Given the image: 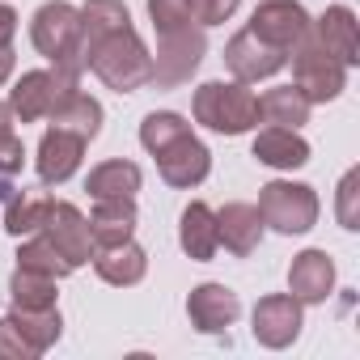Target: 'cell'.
Here are the masks:
<instances>
[{
  "mask_svg": "<svg viewBox=\"0 0 360 360\" xmlns=\"http://www.w3.org/2000/svg\"><path fill=\"white\" fill-rule=\"evenodd\" d=\"M81 56L110 89L131 94L153 81V56L131 30V13L123 0H89L81 9Z\"/></svg>",
  "mask_w": 360,
  "mask_h": 360,
  "instance_id": "1",
  "label": "cell"
},
{
  "mask_svg": "<svg viewBox=\"0 0 360 360\" xmlns=\"http://www.w3.org/2000/svg\"><path fill=\"white\" fill-rule=\"evenodd\" d=\"M140 144L157 157V169H161V178L169 187H200L208 178L212 157L195 140V131H191V123L183 115H169V110L148 115L140 123Z\"/></svg>",
  "mask_w": 360,
  "mask_h": 360,
  "instance_id": "2",
  "label": "cell"
},
{
  "mask_svg": "<svg viewBox=\"0 0 360 360\" xmlns=\"http://www.w3.org/2000/svg\"><path fill=\"white\" fill-rule=\"evenodd\" d=\"M30 39L39 47V56H47L56 68L81 77V68H85V56H81V9H72L68 0H51V5H43L34 13Z\"/></svg>",
  "mask_w": 360,
  "mask_h": 360,
  "instance_id": "3",
  "label": "cell"
},
{
  "mask_svg": "<svg viewBox=\"0 0 360 360\" xmlns=\"http://www.w3.org/2000/svg\"><path fill=\"white\" fill-rule=\"evenodd\" d=\"M195 119L221 136H242L259 123V98L242 81H208L195 89Z\"/></svg>",
  "mask_w": 360,
  "mask_h": 360,
  "instance_id": "4",
  "label": "cell"
},
{
  "mask_svg": "<svg viewBox=\"0 0 360 360\" xmlns=\"http://www.w3.org/2000/svg\"><path fill=\"white\" fill-rule=\"evenodd\" d=\"M77 94V72H64V68H51V72H26L9 98V110L13 119L22 123H39V119H51L68 98Z\"/></svg>",
  "mask_w": 360,
  "mask_h": 360,
  "instance_id": "5",
  "label": "cell"
},
{
  "mask_svg": "<svg viewBox=\"0 0 360 360\" xmlns=\"http://www.w3.org/2000/svg\"><path fill=\"white\" fill-rule=\"evenodd\" d=\"M292 81H297V89H301L309 102H330V98L343 94L347 68H343L314 34H305V39L292 47Z\"/></svg>",
  "mask_w": 360,
  "mask_h": 360,
  "instance_id": "6",
  "label": "cell"
},
{
  "mask_svg": "<svg viewBox=\"0 0 360 360\" xmlns=\"http://www.w3.org/2000/svg\"><path fill=\"white\" fill-rule=\"evenodd\" d=\"M259 217L276 233H305L318 221V195L305 183H267L259 195Z\"/></svg>",
  "mask_w": 360,
  "mask_h": 360,
  "instance_id": "7",
  "label": "cell"
},
{
  "mask_svg": "<svg viewBox=\"0 0 360 360\" xmlns=\"http://www.w3.org/2000/svg\"><path fill=\"white\" fill-rule=\"evenodd\" d=\"M200 60H204V34L195 26L178 30V34H161L157 60H153V81L161 89H174V85L191 81V72L200 68Z\"/></svg>",
  "mask_w": 360,
  "mask_h": 360,
  "instance_id": "8",
  "label": "cell"
},
{
  "mask_svg": "<svg viewBox=\"0 0 360 360\" xmlns=\"http://www.w3.org/2000/svg\"><path fill=\"white\" fill-rule=\"evenodd\" d=\"M250 34L280 47V51H292L309 34V13L297 5V0H267V5H259L255 18H250Z\"/></svg>",
  "mask_w": 360,
  "mask_h": 360,
  "instance_id": "9",
  "label": "cell"
},
{
  "mask_svg": "<svg viewBox=\"0 0 360 360\" xmlns=\"http://www.w3.org/2000/svg\"><path fill=\"white\" fill-rule=\"evenodd\" d=\"M39 233H47V238H51V246H56L72 267H81V263H89V259H94V233H89V221H85L72 204L51 200Z\"/></svg>",
  "mask_w": 360,
  "mask_h": 360,
  "instance_id": "10",
  "label": "cell"
},
{
  "mask_svg": "<svg viewBox=\"0 0 360 360\" xmlns=\"http://www.w3.org/2000/svg\"><path fill=\"white\" fill-rule=\"evenodd\" d=\"M85 136H77V131H68V127H47V136H43V144H39V178L47 187H60V183H68V178L77 174V165H81V153H85Z\"/></svg>",
  "mask_w": 360,
  "mask_h": 360,
  "instance_id": "11",
  "label": "cell"
},
{
  "mask_svg": "<svg viewBox=\"0 0 360 360\" xmlns=\"http://www.w3.org/2000/svg\"><path fill=\"white\" fill-rule=\"evenodd\" d=\"M301 335V301L292 292L263 297L255 305V339L263 347H288Z\"/></svg>",
  "mask_w": 360,
  "mask_h": 360,
  "instance_id": "12",
  "label": "cell"
},
{
  "mask_svg": "<svg viewBox=\"0 0 360 360\" xmlns=\"http://www.w3.org/2000/svg\"><path fill=\"white\" fill-rule=\"evenodd\" d=\"M225 64H229V72L246 85V81H263V77L280 72V68H284V51L271 47V43H263V39H255L250 30H242V34L229 39Z\"/></svg>",
  "mask_w": 360,
  "mask_h": 360,
  "instance_id": "13",
  "label": "cell"
},
{
  "mask_svg": "<svg viewBox=\"0 0 360 360\" xmlns=\"http://www.w3.org/2000/svg\"><path fill=\"white\" fill-rule=\"evenodd\" d=\"M187 314H191V322H195L204 335H221V330H229V326L238 322L242 301H238V292L225 288V284H200V288L191 292V301H187Z\"/></svg>",
  "mask_w": 360,
  "mask_h": 360,
  "instance_id": "14",
  "label": "cell"
},
{
  "mask_svg": "<svg viewBox=\"0 0 360 360\" xmlns=\"http://www.w3.org/2000/svg\"><path fill=\"white\" fill-rule=\"evenodd\" d=\"M330 284H335V263H330L326 250H305V255L292 259V267H288V292H292L301 305L326 301Z\"/></svg>",
  "mask_w": 360,
  "mask_h": 360,
  "instance_id": "15",
  "label": "cell"
},
{
  "mask_svg": "<svg viewBox=\"0 0 360 360\" xmlns=\"http://www.w3.org/2000/svg\"><path fill=\"white\" fill-rule=\"evenodd\" d=\"M343 68H352L360 60V30H356V13L347 5H330L318 22V34H314Z\"/></svg>",
  "mask_w": 360,
  "mask_h": 360,
  "instance_id": "16",
  "label": "cell"
},
{
  "mask_svg": "<svg viewBox=\"0 0 360 360\" xmlns=\"http://www.w3.org/2000/svg\"><path fill=\"white\" fill-rule=\"evenodd\" d=\"M217 238L225 242V250L233 255H250L263 238V217L255 204H225L217 212Z\"/></svg>",
  "mask_w": 360,
  "mask_h": 360,
  "instance_id": "17",
  "label": "cell"
},
{
  "mask_svg": "<svg viewBox=\"0 0 360 360\" xmlns=\"http://www.w3.org/2000/svg\"><path fill=\"white\" fill-rule=\"evenodd\" d=\"M131 229H136V204H131V200H94V212H89L94 250H98V246H119V242H127Z\"/></svg>",
  "mask_w": 360,
  "mask_h": 360,
  "instance_id": "18",
  "label": "cell"
},
{
  "mask_svg": "<svg viewBox=\"0 0 360 360\" xmlns=\"http://www.w3.org/2000/svg\"><path fill=\"white\" fill-rule=\"evenodd\" d=\"M0 200H5V229L13 238H26V233H39L43 229V217H47V195L39 191H18L13 183H0Z\"/></svg>",
  "mask_w": 360,
  "mask_h": 360,
  "instance_id": "19",
  "label": "cell"
},
{
  "mask_svg": "<svg viewBox=\"0 0 360 360\" xmlns=\"http://www.w3.org/2000/svg\"><path fill=\"white\" fill-rule=\"evenodd\" d=\"M144 267H148V259H144V250L131 238L119 242V246H98L94 250V271L106 284H140L144 280Z\"/></svg>",
  "mask_w": 360,
  "mask_h": 360,
  "instance_id": "20",
  "label": "cell"
},
{
  "mask_svg": "<svg viewBox=\"0 0 360 360\" xmlns=\"http://www.w3.org/2000/svg\"><path fill=\"white\" fill-rule=\"evenodd\" d=\"M255 157L263 165H276V169H297L309 161V144L292 127H267L255 136Z\"/></svg>",
  "mask_w": 360,
  "mask_h": 360,
  "instance_id": "21",
  "label": "cell"
},
{
  "mask_svg": "<svg viewBox=\"0 0 360 360\" xmlns=\"http://www.w3.org/2000/svg\"><path fill=\"white\" fill-rule=\"evenodd\" d=\"M178 242H183V250L191 255V259H200V263H208L212 255H217V246H221V238H217V212L208 208V204H187V212H183V229H178Z\"/></svg>",
  "mask_w": 360,
  "mask_h": 360,
  "instance_id": "22",
  "label": "cell"
},
{
  "mask_svg": "<svg viewBox=\"0 0 360 360\" xmlns=\"http://www.w3.org/2000/svg\"><path fill=\"white\" fill-rule=\"evenodd\" d=\"M85 191L94 200H131L140 191V165L136 161H102L98 169H89Z\"/></svg>",
  "mask_w": 360,
  "mask_h": 360,
  "instance_id": "23",
  "label": "cell"
},
{
  "mask_svg": "<svg viewBox=\"0 0 360 360\" xmlns=\"http://www.w3.org/2000/svg\"><path fill=\"white\" fill-rule=\"evenodd\" d=\"M309 98L297 89V85H280V89H267L263 98H259V119L267 123V127H301L305 119H309Z\"/></svg>",
  "mask_w": 360,
  "mask_h": 360,
  "instance_id": "24",
  "label": "cell"
},
{
  "mask_svg": "<svg viewBox=\"0 0 360 360\" xmlns=\"http://www.w3.org/2000/svg\"><path fill=\"white\" fill-rule=\"evenodd\" d=\"M9 322H13L18 335L34 347V356L47 352V347L60 339V309H56V305H51V309H18Z\"/></svg>",
  "mask_w": 360,
  "mask_h": 360,
  "instance_id": "25",
  "label": "cell"
},
{
  "mask_svg": "<svg viewBox=\"0 0 360 360\" xmlns=\"http://www.w3.org/2000/svg\"><path fill=\"white\" fill-rule=\"evenodd\" d=\"M51 123H56V127H68V131H77V136H85V140H94L98 127H102V106H98L89 94L77 89V94L51 115Z\"/></svg>",
  "mask_w": 360,
  "mask_h": 360,
  "instance_id": "26",
  "label": "cell"
},
{
  "mask_svg": "<svg viewBox=\"0 0 360 360\" xmlns=\"http://www.w3.org/2000/svg\"><path fill=\"white\" fill-rule=\"evenodd\" d=\"M18 267H22V271H34V276H47V280H64V276L72 271V263L51 246V238H47V233H39L34 242H26V246H22Z\"/></svg>",
  "mask_w": 360,
  "mask_h": 360,
  "instance_id": "27",
  "label": "cell"
},
{
  "mask_svg": "<svg viewBox=\"0 0 360 360\" xmlns=\"http://www.w3.org/2000/svg\"><path fill=\"white\" fill-rule=\"evenodd\" d=\"M13 305L18 309H51L56 305V280L47 276H34V271H13Z\"/></svg>",
  "mask_w": 360,
  "mask_h": 360,
  "instance_id": "28",
  "label": "cell"
},
{
  "mask_svg": "<svg viewBox=\"0 0 360 360\" xmlns=\"http://www.w3.org/2000/svg\"><path fill=\"white\" fill-rule=\"evenodd\" d=\"M22 161H26V148L13 131V110H9V102H0V178L18 174Z\"/></svg>",
  "mask_w": 360,
  "mask_h": 360,
  "instance_id": "29",
  "label": "cell"
},
{
  "mask_svg": "<svg viewBox=\"0 0 360 360\" xmlns=\"http://www.w3.org/2000/svg\"><path fill=\"white\" fill-rule=\"evenodd\" d=\"M148 13H153L157 34H178V30L195 26V18H191V5H187V0H148Z\"/></svg>",
  "mask_w": 360,
  "mask_h": 360,
  "instance_id": "30",
  "label": "cell"
},
{
  "mask_svg": "<svg viewBox=\"0 0 360 360\" xmlns=\"http://www.w3.org/2000/svg\"><path fill=\"white\" fill-rule=\"evenodd\" d=\"M356 195H360V169H347L343 183H339V225H343V229H360Z\"/></svg>",
  "mask_w": 360,
  "mask_h": 360,
  "instance_id": "31",
  "label": "cell"
},
{
  "mask_svg": "<svg viewBox=\"0 0 360 360\" xmlns=\"http://www.w3.org/2000/svg\"><path fill=\"white\" fill-rule=\"evenodd\" d=\"M187 5H191V18H195L200 26H221V22L242 5V0H187Z\"/></svg>",
  "mask_w": 360,
  "mask_h": 360,
  "instance_id": "32",
  "label": "cell"
},
{
  "mask_svg": "<svg viewBox=\"0 0 360 360\" xmlns=\"http://www.w3.org/2000/svg\"><path fill=\"white\" fill-rule=\"evenodd\" d=\"M0 356H5V360H26V356H34V347L18 335V326H13L9 318H0Z\"/></svg>",
  "mask_w": 360,
  "mask_h": 360,
  "instance_id": "33",
  "label": "cell"
},
{
  "mask_svg": "<svg viewBox=\"0 0 360 360\" xmlns=\"http://www.w3.org/2000/svg\"><path fill=\"white\" fill-rule=\"evenodd\" d=\"M13 34H18V13L9 5H0V51L13 43Z\"/></svg>",
  "mask_w": 360,
  "mask_h": 360,
  "instance_id": "34",
  "label": "cell"
},
{
  "mask_svg": "<svg viewBox=\"0 0 360 360\" xmlns=\"http://www.w3.org/2000/svg\"><path fill=\"white\" fill-rule=\"evenodd\" d=\"M13 72V51L5 47V51H0V85H5V77Z\"/></svg>",
  "mask_w": 360,
  "mask_h": 360,
  "instance_id": "35",
  "label": "cell"
}]
</instances>
